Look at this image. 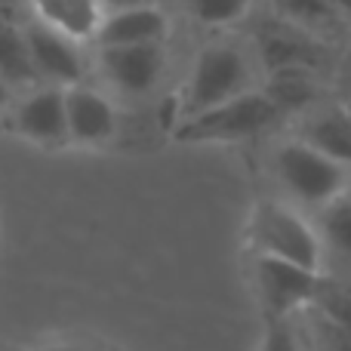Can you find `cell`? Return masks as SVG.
<instances>
[{"mask_svg": "<svg viewBox=\"0 0 351 351\" xmlns=\"http://www.w3.org/2000/svg\"><path fill=\"white\" fill-rule=\"evenodd\" d=\"M262 86V68L256 49L241 40L206 43L191 62L179 90V123L219 105L241 99Z\"/></svg>", "mask_w": 351, "mask_h": 351, "instance_id": "1", "label": "cell"}, {"mask_svg": "<svg viewBox=\"0 0 351 351\" xmlns=\"http://www.w3.org/2000/svg\"><path fill=\"white\" fill-rule=\"evenodd\" d=\"M268 170L280 188V200L296 210L321 213L333 200L351 191V170L336 160L324 158L296 136L280 139L268 154Z\"/></svg>", "mask_w": 351, "mask_h": 351, "instance_id": "2", "label": "cell"}, {"mask_svg": "<svg viewBox=\"0 0 351 351\" xmlns=\"http://www.w3.org/2000/svg\"><path fill=\"white\" fill-rule=\"evenodd\" d=\"M250 250L253 256L280 259L299 265L305 271L324 274V243L317 237L315 219H305L302 210L284 204L280 197L256 200L247 225Z\"/></svg>", "mask_w": 351, "mask_h": 351, "instance_id": "3", "label": "cell"}, {"mask_svg": "<svg viewBox=\"0 0 351 351\" xmlns=\"http://www.w3.org/2000/svg\"><path fill=\"white\" fill-rule=\"evenodd\" d=\"M280 108L271 102L265 90H253L241 99L219 105L213 111H204L197 117L176 123V139L182 142H216V145H228V142H247L256 136L268 133L274 123L280 121Z\"/></svg>", "mask_w": 351, "mask_h": 351, "instance_id": "4", "label": "cell"}, {"mask_svg": "<svg viewBox=\"0 0 351 351\" xmlns=\"http://www.w3.org/2000/svg\"><path fill=\"white\" fill-rule=\"evenodd\" d=\"M321 284H324V274L317 271H305V268L280 262V259L253 256V287L262 308H265V317L290 321L296 311L311 308Z\"/></svg>", "mask_w": 351, "mask_h": 351, "instance_id": "5", "label": "cell"}, {"mask_svg": "<svg viewBox=\"0 0 351 351\" xmlns=\"http://www.w3.org/2000/svg\"><path fill=\"white\" fill-rule=\"evenodd\" d=\"M256 59L262 74H284V71H308L317 74L324 65V43L305 31L293 28L287 22H271L256 31Z\"/></svg>", "mask_w": 351, "mask_h": 351, "instance_id": "6", "label": "cell"}, {"mask_svg": "<svg viewBox=\"0 0 351 351\" xmlns=\"http://www.w3.org/2000/svg\"><path fill=\"white\" fill-rule=\"evenodd\" d=\"M99 65L117 90L130 93V96H142V93H152L164 74L167 43L99 49Z\"/></svg>", "mask_w": 351, "mask_h": 351, "instance_id": "7", "label": "cell"}, {"mask_svg": "<svg viewBox=\"0 0 351 351\" xmlns=\"http://www.w3.org/2000/svg\"><path fill=\"white\" fill-rule=\"evenodd\" d=\"M296 139L351 170V108L346 102H317L302 111Z\"/></svg>", "mask_w": 351, "mask_h": 351, "instance_id": "8", "label": "cell"}, {"mask_svg": "<svg viewBox=\"0 0 351 351\" xmlns=\"http://www.w3.org/2000/svg\"><path fill=\"white\" fill-rule=\"evenodd\" d=\"M22 34L25 43H28L31 65H34L37 77L53 80L59 90L77 86L80 74H84V59H80L77 43L68 40L65 34L53 31L43 22H31Z\"/></svg>", "mask_w": 351, "mask_h": 351, "instance_id": "9", "label": "cell"}, {"mask_svg": "<svg viewBox=\"0 0 351 351\" xmlns=\"http://www.w3.org/2000/svg\"><path fill=\"white\" fill-rule=\"evenodd\" d=\"M170 37V19L160 6H136V10L105 12L96 37L99 49L111 47H148V43H167Z\"/></svg>", "mask_w": 351, "mask_h": 351, "instance_id": "10", "label": "cell"}, {"mask_svg": "<svg viewBox=\"0 0 351 351\" xmlns=\"http://www.w3.org/2000/svg\"><path fill=\"white\" fill-rule=\"evenodd\" d=\"M65 117H68V142L77 145H102L117 133L114 105L102 93L90 86H68L65 90Z\"/></svg>", "mask_w": 351, "mask_h": 351, "instance_id": "11", "label": "cell"}, {"mask_svg": "<svg viewBox=\"0 0 351 351\" xmlns=\"http://www.w3.org/2000/svg\"><path fill=\"white\" fill-rule=\"evenodd\" d=\"M16 130L37 145H65L68 117H65V90L47 86L37 90L19 105Z\"/></svg>", "mask_w": 351, "mask_h": 351, "instance_id": "12", "label": "cell"}, {"mask_svg": "<svg viewBox=\"0 0 351 351\" xmlns=\"http://www.w3.org/2000/svg\"><path fill=\"white\" fill-rule=\"evenodd\" d=\"M31 6L37 12V22L49 25L74 43L93 40L105 19L99 0H31Z\"/></svg>", "mask_w": 351, "mask_h": 351, "instance_id": "13", "label": "cell"}, {"mask_svg": "<svg viewBox=\"0 0 351 351\" xmlns=\"http://www.w3.org/2000/svg\"><path fill=\"white\" fill-rule=\"evenodd\" d=\"M274 12H278L280 22L293 25V28L305 31L317 40L327 31H336L342 22V16L327 0H274Z\"/></svg>", "mask_w": 351, "mask_h": 351, "instance_id": "14", "label": "cell"}, {"mask_svg": "<svg viewBox=\"0 0 351 351\" xmlns=\"http://www.w3.org/2000/svg\"><path fill=\"white\" fill-rule=\"evenodd\" d=\"M315 228L324 243V256L333 253L351 262V191L315 213Z\"/></svg>", "mask_w": 351, "mask_h": 351, "instance_id": "15", "label": "cell"}, {"mask_svg": "<svg viewBox=\"0 0 351 351\" xmlns=\"http://www.w3.org/2000/svg\"><path fill=\"white\" fill-rule=\"evenodd\" d=\"M0 80H6V84H31V80H37L25 34L16 28H6V25H0Z\"/></svg>", "mask_w": 351, "mask_h": 351, "instance_id": "16", "label": "cell"}, {"mask_svg": "<svg viewBox=\"0 0 351 351\" xmlns=\"http://www.w3.org/2000/svg\"><path fill=\"white\" fill-rule=\"evenodd\" d=\"M185 12L204 28H231L250 16L256 0H182Z\"/></svg>", "mask_w": 351, "mask_h": 351, "instance_id": "17", "label": "cell"}, {"mask_svg": "<svg viewBox=\"0 0 351 351\" xmlns=\"http://www.w3.org/2000/svg\"><path fill=\"white\" fill-rule=\"evenodd\" d=\"M311 311H317L327 321L351 330V284H330V280H324Z\"/></svg>", "mask_w": 351, "mask_h": 351, "instance_id": "18", "label": "cell"}, {"mask_svg": "<svg viewBox=\"0 0 351 351\" xmlns=\"http://www.w3.org/2000/svg\"><path fill=\"white\" fill-rule=\"evenodd\" d=\"M308 315H311V339H315L317 351H351V330L327 321V317H321L311 308Z\"/></svg>", "mask_w": 351, "mask_h": 351, "instance_id": "19", "label": "cell"}, {"mask_svg": "<svg viewBox=\"0 0 351 351\" xmlns=\"http://www.w3.org/2000/svg\"><path fill=\"white\" fill-rule=\"evenodd\" d=\"M259 351H299V342H296L290 321H284V317H265V333H262Z\"/></svg>", "mask_w": 351, "mask_h": 351, "instance_id": "20", "label": "cell"}, {"mask_svg": "<svg viewBox=\"0 0 351 351\" xmlns=\"http://www.w3.org/2000/svg\"><path fill=\"white\" fill-rule=\"evenodd\" d=\"M102 12H121V10H136V6H158V0H99Z\"/></svg>", "mask_w": 351, "mask_h": 351, "instance_id": "21", "label": "cell"}, {"mask_svg": "<svg viewBox=\"0 0 351 351\" xmlns=\"http://www.w3.org/2000/svg\"><path fill=\"white\" fill-rule=\"evenodd\" d=\"M342 90H346V99H342V102H346L348 108H351V65L346 68V77H342Z\"/></svg>", "mask_w": 351, "mask_h": 351, "instance_id": "22", "label": "cell"}, {"mask_svg": "<svg viewBox=\"0 0 351 351\" xmlns=\"http://www.w3.org/2000/svg\"><path fill=\"white\" fill-rule=\"evenodd\" d=\"M37 351H80L77 346H49V348H37Z\"/></svg>", "mask_w": 351, "mask_h": 351, "instance_id": "23", "label": "cell"}, {"mask_svg": "<svg viewBox=\"0 0 351 351\" xmlns=\"http://www.w3.org/2000/svg\"><path fill=\"white\" fill-rule=\"evenodd\" d=\"M10 3H12V0H0V12H3L6 6H10Z\"/></svg>", "mask_w": 351, "mask_h": 351, "instance_id": "24", "label": "cell"}, {"mask_svg": "<svg viewBox=\"0 0 351 351\" xmlns=\"http://www.w3.org/2000/svg\"><path fill=\"white\" fill-rule=\"evenodd\" d=\"M0 102H3V93H0Z\"/></svg>", "mask_w": 351, "mask_h": 351, "instance_id": "25", "label": "cell"}]
</instances>
